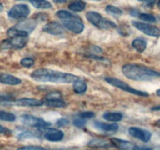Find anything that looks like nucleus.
Masks as SVG:
<instances>
[{
	"label": "nucleus",
	"mask_w": 160,
	"mask_h": 150,
	"mask_svg": "<svg viewBox=\"0 0 160 150\" xmlns=\"http://www.w3.org/2000/svg\"><path fill=\"white\" fill-rule=\"evenodd\" d=\"M31 78L39 82H50L57 84H70L80 79L77 75L65 72L57 71L48 68H40L31 73Z\"/></svg>",
	"instance_id": "f257e3e1"
},
{
	"label": "nucleus",
	"mask_w": 160,
	"mask_h": 150,
	"mask_svg": "<svg viewBox=\"0 0 160 150\" xmlns=\"http://www.w3.org/2000/svg\"><path fill=\"white\" fill-rule=\"evenodd\" d=\"M122 72L126 78L134 81H151L160 78L159 72L138 64H125Z\"/></svg>",
	"instance_id": "f03ea898"
},
{
	"label": "nucleus",
	"mask_w": 160,
	"mask_h": 150,
	"mask_svg": "<svg viewBox=\"0 0 160 150\" xmlns=\"http://www.w3.org/2000/svg\"><path fill=\"white\" fill-rule=\"evenodd\" d=\"M56 16L62 20L63 26L75 34H81L84 29V22L78 16L66 10H59Z\"/></svg>",
	"instance_id": "7ed1b4c3"
},
{
	"label": "nucleus",
	"mask_w": 160,
	"mask_h": 150,
	"mask_svg": "<svg viewBox=\"0 0 160 150\" xmlns=\"http://www.w3.org/2000/svg\"><path fill=\"white\" fill-rule=\"evenodd\" d=\"M86 18L89 23L100 29H114L117 28L114 22L104 18L95 11H88L86 13Z\"/></svg>",
	"instance_id": "20e7f679"
},
{
	"label": "nucleus",
	"mask_w": 160,
	"mask_h": 150,
	"mask_svg": "<svg viewBox=\"0 0 160 150\" xmlns=\"http://www.w3.org/2000/svg\"><path fill=\"white\" fill-rule=\"evenodd\" d=\"M105 81L108 83V84H111L112 86H114L116 88L121 89V90L125 91V92H128V93L133 94V95H138V96L142 97H148L149 94L146 92H143V91L137 90V89L134 88L129 84L125 83L124 81H121V80L118 79V78H111V77H107L105 78Z\"/></svg>",
	"instance_id": "39448f33"
},
{
	"label": "nucleus",
	"mask_w": 160,
	"mask_h": 150,
	"mask_svg": "<svg viewBox=\"0 0 160 150\" xmlns=\"http://www.w3.org/2000/svg\"><path fill=\"white\" fill-rule=\"evenodd\" d=\"M20 121L23 124L32 127V128H45L51 124L49 122L45 121L44 119L32 115H28V114H23L20 116Z\"/></svg>",
	"instance_id": "423d86ee"
},
{
	"label": "nucleus",
	"mask_w": 160,
	"mask_h": 150,
	"mask_svg": "<svg viewBox=\"0 0 160 150\" xmlns=\"http://www.w3.org/2000/svg\"><path fill=\"white\" fill-rule=\"evenodd\" d=\"M31 9L26 4H18L12 6L8 12V17L13 20L25 19L30 14Z\"/></svg>",
	"instance_id": "0eeeda50"
},
{
	"label": "nucleus",
	"mask_w": 160,
	"mask_h": 150,
	"mask_svg": "<svg viewBox=\"0 0 160 150\" xmlns=\"http://www.w3.org/2000/svg\"><path fill=\"white\" fill-rule=\"evenodd\" d=\"M132 25L136 29L139 30L146 35L157 38L160 37V29L157 27L138 21H132Z\"/></svg>",
	"instance_id": "6e6552de"
},
{
	"label": "nucleus",
	"mask_w": 160,
	"mask_h": 150,
	"mask_svg": "<svg viewBox=\"0 0 160 150\" xmlns=\"http://www.w3.org/2000/svg\"><path fill=\"white\" fill-rule=\"evenodd\" d=\"M128 131H129V134L132 137L136 138L137 139H139L144 142H149L152 138V133L148 130L143 129V128L131 127Z\"/></svg>",
	"instance_id": "1a4fd4ad"
},
{
	"label": "nucleus",
	"mask_w": 160,
	"mask_h": 150,
	"mask_svg": "<svg viewBox=\"0 0 160 150\" xmlns=\"http://www.w3.org/2000/svg\"><path fill=\"white\" fill-rule=\"evenodd\" d=\"M110 142L118 150H139L140 148L133 142L117 138H112Z\"/></svg>",
	"instance_id": "9d476101"
},
{
	"label": "nucleus",
	"mask_w": 160,
	"mask_h": 150,
	"mask_svg": "<svg viewBox=\"0 0 160 150\" xmlns=\"http://www.w3.org/2000/svg\"><path fill=\"white\" fill-rule=\"evenodd\" d=\"M44 104L43 102L38 98H21L14 100V105L21 107H38Z\"/></svg>",
	"instance_id": "9b49d317"
},
{
	"label": "nucleus",
	"mask_w": 160,
	"mask_h": 150,
	"mask_svg": "<svg viewBox=\"0 0 160 150\" xmlns=\"http://www.w3.org/2000/svg\"><path fill=\"white\" fill-rule=\"evenodd\" d=\"M44 138L50 142H59L63 139L64 133L61 130L49 128L45 131V134H44Z\"/></svg>",
	"instance_id": "f8f14e48"
},
{
	"label": "nucleus",
	"mask_w": 160,
	"mask_h": 150,
	"mask_svg": "<svg viewBox=\"0 0 160 150\" xmlns=\"http://www.w3.org/2000/svg\"><path fill=\"white\" fill-rule=\"evenodd\" d=\"M43 31L52 35H59L64 33V28L60 23L52 21L44 26Z\"/></svg>",
	"instance_id": "ddd939ff"
},
{
	"label": "nucleus",
	"mask_w": 160,
	"mask_h": 150,
	"mask_svg": "<svg viewBox=\"0 0 160 150\" xmlns=\"http://www.w3.org/2000/svg\"><path fill=\"white\" fill-rule=\"evenodd\" d=\"M36 26H37L36 20H25L23 21H21L19 23H17L15 26V28L19 30H21V31H25V32L28 33L30 34L34 31Z\"/></svg>",
	"instance_id": "4468645a"
},
{
	"label": "nucleus",
	"mask_w": 160,
	"mask_h": 150,
	"mask_svg": "<svg viewBox=\"0 0 160 150\" xmlns=\"http://www.w3.org/2000/svg\"><path fill=\"white\" fill-rule=\"evenodd\" d=\"M21 80L13 75L6 73H0V83L9 85H17L21 83Z\"/></svg>",
	"instance_id": "2eb2a0df"
},
{
	"label": "nucleus",
	"mask_w": 160,
	"mask_h": 150,
	"mask_svg": "<svg viewBox=\"0 0 160 150\" xmlns=\"http://www.w3.org/2000/svg\"><path fill=\"white\" fill-rule=\"evenodd\" d=\"M9 40L10 48L14 49H21L23 47L26 46L28 42V37H14L11 38Z\"/></svg>",
	"instance_id": "dca6fc26"
},
{
	"label": "nucleus",
	"mask_w": 160,
	"mask_h": 150,
	"mask_svg": "<svg viewBox=\"0 0 160 150\" xmlns=\"http://www.w3.org/2000/svg\"><path fill=\"white\" fill-rule=\"evenodd\" d=\"M112 144L111 142H109L105 139L95 138L88 142V146L92 147V148H108L112 146Z\"/></svg>",
	"instance_id": "f3484780"
},
{
	"label": "nucleus",
	"mask_w": 160,
	"mask_h": 150,
	"mask_svg": "<svg viewBox=\"0 0 160 150\" xmlns=\"http://www.w3.org/2000/svg\"><path fill=\"white\" fill-rule=\"evenodd\" d=\"M94 125L97 129L106 131V132H113V131H118L119 129V126L116 123H105L102 122L95 121Z\"/></svg>",
	"instance_id": "a211bd4d"
},
{
	"label": "nucleus",
	"mask_w": 160,
	"mask_h": 150,
	"mask_svg": "<svg viewBox=\"0 0 160 150\" xmlns=\"http://www.w3.org/2000/svg\"><path fill=\"white\" fill-rule=\"evenodd\" d=\"M103 119L107 121L110 122H118L123 119V114L121 112H105L102 115Z\"/></svg>",
	"instance_id": "6ab92c4d"
},
{
	"label": "nucleus",
	"mask_w": 160,
	"mask_h": 150,
	"mask_svg": "<svg viewBox=\"0 0 160 150\" xmlns=\"http://www.w3.org/2000/svg\"><path fill=\"white\" fill-rule=\"evenodd\" d=\"M73 92L77 94H84L87 91V84L82 80L78 79V81L73 83Z\"/></svg>",
	"instance_id": "aec40b11"
},
{
	"label": "nucleus",
	"mask_w": 160,
	"mask_h": 150,
	"mask_svg": "<svg viewBox=\"0 0 160 150\" xmlns=\"http://www.w3.org/2000/svg\"><path fill=\"white\" fill-rule=\"evenodd\" d=\"M86 3L83 0H75L69 5V9L73 12H81L84 10Z\"/></svg>",
	"instance_id": "412c9836"
},
{
	"label": "nucleus",
	"mask_w": 160,
	"mask_h": 150,
	"mask_svg": "<svg viewBox=\"0 0 160 150\" xmlns=\"http://www.w3.org/2000/svg\"><path fill=\"white\" fill-rule=\"evenodd\" d=\"M132 46L138 52H143L147 48V42L143 38H136L132 42Z\"/></svg>",
	"instance_id": "4be33fe9"
},
{
	"label": "nucleus",
	"mask_w": 160,
	"mask_h": 150,
	"mask_svg": "<svg viewBox=\"0 0 160 150\" xmlns=\"http://www.w3.org/2000/svg\"><path fill=\"white\" fill-rule=\"evenodd\" d=\"M33 6L37 9H47L52 8V4L47 0H29Z\"/></svg>",
	"instance_id": "5701e85b"
},
{
	"label": "nucleus",
	"mask_w": 160,
	"mask_h": 150,
	"mask_svg": "<svg viewBox=\"0 0 160 150\" xmlns=\"http://www.w3.org/2000/svg\"><path fill=\"white\" fill-rule=\"evenodd\" d=\"M45 105L49 107L63 108L67 106V102L62 98H58V99L45 100Z\"/></svg>",
	"instance_id": "b1692460"
},
{
	"label": "nucleus",
	"mask_w": 160,
	"mask_h": 150,
	"mask_svg": "<svg viewBox=\"0 0 160 150\" xmlns=\"http://www.w3.org/2000/svg\"><path fill=\"white\" fill-rule=\"evenodd\" d=\"M7 35L9 38H14V37H28L29 34L25 31L19 30L16 28L15 27L9 28L7 31Z\"/></svg>",
	"instance_id": "393cba45"
},
{
	"label": "nucleus",
	"mask_w": 160,
	"mask_h": 150,
	"mask_svg": "<svg viewBox=\"0 0 160 150\" xmlns=\"http://www.w3.org/2000/svg\"><path fill=\"white\" fill-rule=\"evenodd\" d=\"M0 120L6 122H13L16 120V116L13 113L6 111H0Z\"/></svg>",
	"instance_id": "a878e982"
},
{
	"label": "nucleus",
	"mask_w": 160,
	"mask_h": 150,
	"mask_svg": "<svg viewBox=\"0 0 160 150\" xmlns=\"http://www.w3.org/2000/svg\"><path fill=\"white\" fill-rule=\"evenodd\" d=\"M38 135L36 133L33 132L31 131H25L23 132L20 133L18 135L17 138L19 140H26V139H31V138H37Z\"/></svg>",
	"instance_id": "bb28decb"
},
{
	"label": "nucleus",
	"mask_w": 160,
	"mask_h": 150,
	"mask_svg": "<svg viewBox=\"0 0 160 150\" xmlns=\"http://www.w3.org/2000/svg\"><path fill=\"white\" fill-rule=\"evenodd\" d=\"M106 11L108 12V13L112 14V15H115V16H120L122 15V13H123V11H122L120 8L114 6H110V5L106 6Z\"/></svg>",
	"instance_id": "cd10ccee"
},
{
	"label": "nucleus",
	"mask_w": 160,
	"mask_h": 150,
	"mask_svg": "<svg viewBox=\"0 0 160 150\" xmlns=\"http://www.w3.org/2000/svg\"><path fill=\"white\" fill-rule=\"evenodd\" d=\"M138 17L141 19V20H144L145 22H148V23H156V18L152 14L148 13H139Z\"/></svg>",
	"instance_id": "c85d7f7f"
},
{
	"label": "nucleus",
	"mask_w": 160,
	"mask_h": 150,
	"mask_svg": "<svg viewBox=\"0 0 160 150\" xmlns=\"http://www.w3.org/2000/svg\"><path fill=\"white\" fill-rule=\"evenodd\" d=\"M20 64H21L22 67H26V68H31L34 65V60L31 58L26 57L23 58L20 60Z\"/></svg>",
	"instance_id": "c756f323"
},
{
	"label": "nucleus",
	"mask_w": 160,
	"mask_h": 150,
	"mask_svg": "<svg viewBox=\"0 0 160 150\" xmlns=\"http://www.w3.org/2000/svg\"><path fill=\"white\" fill-rule=\"evenodd\" d=\"M58 98H62V93L60 92H58V91L48 92L45 96V100L58 99Z\"/></svg>",
	"instance_id": "7c9ffc66"
},
{
	"label": "nucleus",
	"mask_w": 160,
	"mask_h": 150,
	"mask_svg": "<svg viewBox=\"0 0 160 150\" xmlns=\"http://www.w3.org/2000/svg\"><path fill=\"white\" fill-rule=\"evenodd\" d=\"M17 150H46L45 148L42 146H37V145H28V146L20 147Z\"/></svg>",
	"instance_id": "2f4dec72"
},
{
	"label": "nucleus",
	"mask_w": 160,
	"mask_h": 150,
	"mask_svg": "<svg viewBox=\"0 0 160 150\" xmlns=\"http://www.w3.org/2000/svg\"><path fill=\"white\" fill-rule=\"evenodd\" d=\"M85 120L81 118V117H80V118H76L73 120V124L76 127H78V128H83V127L85 126Z\"/></svg>",
	"instance_id": "473e14b6"
},
{
	"label": "nucleus",
	"mask_w": 160,
	"mask_h": 150,
	"mask_svg": "<svg viewBox=\"0 0 160 150\" xmlns=\"http://www.w3.org/2000/svg\"><path fill=\"white\" fill-rule=\"evenodd\" d=\"M0 134L9 137V136H10L11 134H12V131L9 130V128H6V127L0 124Z\"/></svg>",
	"instance_id": "72a5a7b5"
},
{
	"label": "nucleus",
	"mask_w": 160,
	"mask_h": 150,
	"mask_svg": "<svg viewBox=\"0 0 160 150\" xmlns=\"http://www.w3.org/2000/svg\"><path fill=\"white\" fill-rule=\"evenodd\" d=\"M79 116L83 119H90L95 117V112H92V111H85V112H81Z\"/></svg>",
	"instance_id": "f704fd0d"
},
{
	"label": "nucleus",
	"mask_w": 160,
	"mask_h": 150,
	"mask_svg": "<svg viewBox=\"0 0 160 150\" xmlns=\"http://www.w3.org/2000/svg\"><path fill=\"white\" fill-rule=\"evenodd\" d=\"M69 123L68 120H67L66 118H60L56 121V124L59 127H64L66 125H67Z\"/></svg>",
	"instance_id": "c9c22d12"
},
{
	"label": "nucleus",
	"mask_w": 160,
	"mask_h": 150,
	"mask_svg": "<svg viewBox=\"0 0 160 150\" xmlns=\"http://www.w3.org/2000/svg\"><path fill=\"white\" fill-rule=\"evenodd\" d=\"M155 2H156V0H145V4L148 7H152Z\"/></svg>",
	"instance_id": "e433bc0d"
},
{
	"label": "nucleus",
	"mask_w": 160,
	"mask_h": 150,
	"mask_svg": "<svg viewBox=\"0 0 160 150\" xmlns=\"http://www.w3.org/2000/svg\"><path fill=\"white\" fill-rule=\"evenodd\" d=\"M53 1H54L55 2L58 3V4H62V3L67 2V0H53Z\"/></svg>",
	"instance_id": "4c0bfd02"
},
{
	"label": "nucleus",
	"mask_w": 160,
	"mask_h": 150,
	"mask_svg": "<svg viewBox=\"0 0 160 150\" xmlns=\"http://www.w3.org/2000/svg\"><path fill=\"white\" fill-rule=\"evenodd\" d=\"M152 110H153V111H160V105L152 107Z\"/></svg>",
	"instance_id": "58836bf2"
},
{
	"label": "nucleus",
	"mask_w": 160,
	"mask_h": 150,
	"mask_svg": "<svg viewBox=\"0 0 160 150\" xmlns=\"http://www.w3.org/2000/svg\"><path fill=\"white\" fill-rule=\"evenodd\" d=\"M154 125H155V126H156V127H157V128H160V119H159V120H156V121L155 122Z\"/></svg>",
	"instance_id": "ea45409f"
},
{
	"label": "nucleus",
	"mask_w": 160,
	"mask_h": 150,
	"mask_svg": "<svg viewBox=\"0 0 160 150\" xmlns=\"http://www.w3.org/2000/svg\"><path fill=\"white\" fill-rule=\"evenodd\" d=\"M139 150H152V149L150 148H139Z\"/></svg>",
	"instance_id": "a19ab883"
},
{
	"label": "nucleus",
	"mask_w": 160,
	"mask_h": 150,
	"mask_svg": "<svg viewBox=\"0 0 160 150\" xmlns=\"http://www.w3.org/2000/svg\"><path fill=\"white\" fill-rule=\"evenodd\" d=\"M3 10V5L2 3H0V12Z\"/></svg>",
	"instance_id": "79ce46f5"
},
{
	"label": "nucleus",
	"mask_w": 160,
	"mask_h": 150,
	"mask_svg": "<svg viewBox=\"0 0 160 150\" xmlns=\"http://www.w3.org/2000/svg\"><path fill=\"white\" fill-rule=\"evenodd\" d=\"M156 95H157L158 96L160 97V89H159V90L156 91Z\"/></svg>",
	"instance_id": "37998d69"
},
{
	"label": "nucleus",
	"mask_w": 160,
	"mask_h": 150,
	"mask_svg": "<svg viewBox=\"0 0 160 150\" xmlns=\"http://www.w3.org/2000/svg\"><path fill=\"white\" fill-rule=\"evenodd\" d=\"M158 7L160 9V0H159V2H158Z\"/></svg>",
	"instance_id": "c03bdc74"
},
{
	"label": "nucleus",
	"mask_w": 160,
	"mask_h": 150,
	"mask_svg": "<svg viewBox=\"0 0 160 150\" xmlns=\"http://www.w3.org/2000/svg\"><path fill=\"white\" fill-rule=\"evenodd\" d=\"M158 18H159V20H160V14H159V16H158Z\"/></svg>",
	"instance_id": "a18cd8bd"
},
{
	"label": "nucleus",
	"mask_w": 160,
	"mask_h": 150,
	"mask_svg": "<svg viewBox=\"0 0 160 150\" xmlns=\"http://www.w3.org/2000/svg\"><path fill=\"white\" fill-rule=\"evenodd\" d=\"M138 1H145V0H138Z\"/></svg>",
	"instance_id": "49530a36"
},
{
	"label": "nucleus",
	"mask_w": 160,
	"mask_h": 150,
	"mask_svg": "<svg viewBox=\"0 0 160 150\" xmlns=\"http://www.w3.org/2000/svg\"><path fill=\"white\" fill-rule=\"evenodd\" d=\"M17 1H23V0H17Z\"/></svg>",
	"instance_id": "de8ad7c7"
},
{
	"label": "nucleus",
	"mask_w": 160,
	"mask_h": 150,
	"mask_svg": "<svg viewBox=\"0 0 160 150\" xmlns=\"http://www.w3.org/2000/svg\"><path fill=\"white\" fill-rule=\"evenodd\" d=\"M58 150H64V149H58Z\"/></svg>",
	"instance_id": "09e8293b"
}]
</instances>
